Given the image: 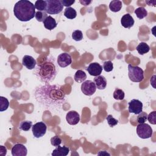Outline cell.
<instances>
[{
    "label": "cell",
    "instance_id": "22",
    "mask_svg": "<svg viewBox=\"0 0 156 156\" xmlns=\"http://www.w3.org/2000/svg\"><path fill=\"white\" fill-rule=\"evenodd\" d=\"M64 15L67 18L70 19V20H73V19H74L76 17L77 12H76V11L74 9H73V7H66L65 9Z\"/></svg>",
    "mask_w": 156,
    "mask_h": 156
},
{
    "label": "cell",
    "instance_id": "28",
    "mask_svg": "<svg viewBox=\"0 0 156 156\" xmlns=\"http://www.w3.org/2000/svg\"><path fill=\"white\" fill-rule=\"evenodd\" d=\"M47 13L44 11H37L35 13V17L36 20L39 22H43L44 20L47 18Z\"/></svg>",
    "mask_w": 156,
    "mask_h": 156
},
{
    "label": "cell",
    "instance_id": "12",
    "mask_svg": "<svg viewBox=\"0 0 156 156\" xmlns=\"http://www.w3.org/2000/svg\"><path fill=\"white\" fill-rule=\"evenodd\" d=\"M12 155L13 156H26L27 150L26 146L22 144H16L12 148Z\"/></svg>",
    "mask_w": 156,
    "mask_h": 156
},
{
    "label": "cell",
    "instance_id": "11",
    "mask_svg": "<svg viewBox=\"0 0 156 156\" xmlns=\"http://www.w3.org/2000/svg\"><path fill=\"white\" fill-rule=\"evenodd\" d=\"M90 75L93 76H99L102 71V66L97 62L91 63L89 65L88 68H87Z\"/></svg>",
    "mask_w": 156,
    "mask_h": 156
},
{
    "label": "cell",
    "instance_id": "29",
    "mask_svg": "<svg viewBox=\"0 0 156 156\" xmlns=\"http://www.w3.org/2000/svg\"><path fill=\"white\" fill-rule=\"evenodd\" d=\"M72 38L76 41H79L83 39V34L81 30H76L72 33Z\"/></svg>",
    "mask_w": 156,
    "mask_h": 156
},
{
    "label": "cell",
    "instance_id": "37",
    "mask_svg": "<svg viewBox=\"0 0 156 156\" xmlns=\"http://www.w3.org/2000/svg\"><path fill=\"white\" fill-rule=\"evenodd\" d=\"M80 2L82 4V5H89L91 2V1H80Z\"/></svg>",
    "mask_w": 156,
    "mask_h": 156
},
{
    "label": "cell",
    "instance_id": "21",
    "mask_svg": "<svg viewBox=\"0 0 156 156\" xmlns=\"http://www.w3.org/2000/svg\"><path fill=\"white\" fill-rule=\"evenodd\" d=\"M86 78L87 75L82 70H77L74 76V80L78 83L83 82L85 80Z\"/></svg>",
    "mask_w": 156,
    "mask_h": 156
},
{
    "label": "cell",
    "instance_id": "23",
    "mask_svg": "<svg viewBox=\"0 0 156 156\" xmlns=\"http://www.w3.org/2000/svg\"><path fill=\"white\" fill-rule=\"evenodd\" d=\"M135 13L137 18L139 19H143L147 16V11L143 7H140L135 10Z\"/></svg>",
    "mask_w": 156,
    "mask_h": 156
},
{
    "label": "cell",
    "instance_id": "19",
    "mask_svg": "<svg viewBox=\"0 0 156 156\" xmlns=\"http://www.w3.org/2000/svg\"><path fill=\"white\" fill-rule=\"evenodd\" d=\"M122 2L119 0L112 1L109 4V9L113 12H119L122 8Z\"/></svg>",
    "mask_w": 156,
    "mask_h": 156
},
{
    "label": "cell",
    "instance_id": "30",
    "mask_svg": "<svg viewBox=\"0 0 156 156\" xmlns=\"http://www.w3.org/2000/svg\"><path fill=\"white\" fill-rule=\"evenodd\" d=\"M147 114L146 112L142 111L141 113L138 114V116L136 118L139 124L144 123L147 120Z\"/></svg>",
    "mask_w": 156,
    "mask_h": 156
},
{
    "label": "cell",
    "instance_id": "5",
    "mask_svg": "<svg viewBox=\"0 0 156 156\" xmlns=\"http://www.w3.org/2000/svg\"><path fill=\"white\" fill-rule=\"evenodd\" d=\"M47 7L46 12L50 15H55L60 13L63 9V5L59 0H47Z\"/></svg>",
    "mask_w": 156,
    "mask_h": 156
},
{
    "label": "cell",
    "instance_id": "20",
    "mask_svg": "<svg viewBox=\"0 0 156 156\" xmlns=\"http://www.w3.org/2000/svg\"><path fill=\"white\" fill-rule=\"evenodd\" d=\"M136 51L140 55H143L150 51V48L146 43L141 42L136 46Z\"/></svg>",
    "mask_w": 156,
    "mask_h": 156
},
{
    "label": "cell",
    "instance_id": "8",
    "mask_svg": "<svg viewBox=\"0 0 156 156\" xmlns=\"http://www.w3.org/2000/svg\"><path fill=\"white\" fill-rule=\"evenodd\" d=\"M81 90L85 95L91 96L95 93L96 90V87L94 82L90 80H88L84 81L82 83Z\"/></svg>",
    "mask_w": 156,
    "mask_h": 156
},
{
    "label": "cell",
    "instance_id": "36",
    "mask_svg": "<svg viewBox=\"0 0 156 156\" xmlns=\"http://www.w3.org/2000/svg\"><path fill=\"white\" fill-rule=\"evenodd\" d=\"M7 154V149L5 147H4L3 146H0V155L2 156L5 155Z\"/></svg>",
    "mask_w": 156,
    "mask_h": 156
},
{
    "label": "cell",
    "instance_id": "1",
    "mask_svg": "<svg viewBox=\"0 0 156 156\" xmlns=\"http://www.w3.org/2000/svg\"><path fill=\"white\" fill-rule=\"evenodd\" d=\"M35 100L46 108L58 110L66 102V98L59 85H49L38 87L34 92Z\"/></svg>",
    "mask_w": 156,
    "mask_h": 156
},
{
    "label": "cell",
    "instance_id": "25",
    "mask_svg": "<svg viewBox=\"0 0 156 156\" xmlns=\"http://www.w3.org/2000/svg\"><path fill=\"white\" fill-rule=\"evenodd\" d=\"M9 106L8 99L3 96L0 97V111L3 112L6 110Z\"/></svg>",
    "mask_w": 156,
    "mask_h": 156
},
{
    "label": "cell",
    "instance_id": "26",
    "mask_svg": "<svg viewBox=\"0 0 156 156\" xmlns=\"http://www.w3.org/2000/svg\"><path fill=\"white\" fill-rule=\"evenodd\" d=\"M32 127V122L30 121H23L20 124V129L23 131H28Z\"/></svg>",
    "mask_w": 156,
    "mask_h": 156
},
{
    "label": "cell",
    "instance_id": "31",
    "mask_svg": "<svg viewBox=\"0 0 156 156\" xmlns=\"http://www.w3.org/2000/svg\"><path fill=\"white\" fill-rule=\"evenodd\" d=\"M108 124L109 125L110 127H113L114 126H115L116 125L118 124V121L117 119H116L115 118H114L113 117L112 115H108L106 118Z\"/></svg>",
    "mask_w": 156,
    "mask_h": 156
},
{
    "label": "cell",
    "instance_id": "16",
    "mask_svg": "<svg viewBox=\"0 0 156 156\" xmlns=\"http://www.w3.org/2000/svg\"><path fill=\"white\" fill-rule=\"evenodd\" d=\"M69 152V148L67 146H57L53 150L51 155L52 156H66Z\"/></svg>",
    "mask_w": 156,
    "mask_h": 156
},
{
    "label": "cell",
    "instance_id": "27",
    "mask_svg": "<svg viewBox=\"0 0 156 156\" xmlns=\"http://www.w3.org/2000/svg\"><path fill=\"white\" fill-rule=\"evenodd\" d=\"M124 92L119 88H116L113 92V98L116 100H123L124 98Z\"/></svg>",
    "mask_w": 156,
    "mask_h": 156
},
{
    "label": "cell",
    "instance_id": "7",
    "mask_svg": "<svg viewBox=\"0 0 156 156\" xmlns=\"http://www.w3.org/2000/svg\"><path fill=\"white\" fill-rule=\"evenodd\" d=\"M47 126L43 122L35 123L32 127V132L35 138H41L44 136L46 132Z\"/></svg>",
    "mask_w": 156,
    "mask_h": 156
},
{
    "label": "cell",
    "instance_id": "32",
    "mask_svg": "<svg viewBox=\"0 0 156 156\" xmlns=\"http://www.w3.org/2000/svg\"><path fill=\"white\" fill-rule=\"evenodd\" d=\"M62 141L61 138L57 135H55L51 138V144L55 147L60 146L62 143Z\"/></svg>",
    "mask_w": 156,
    "mask_h": 156
},
{
    "label": "cell",
    "instance_id": "6",
    "mask_svg": "<svg viewBox=\"0 0 156 156\" xmlns=\"http://www.w3.org/2000/svg\"><path fill=\"white\" fill-rule=\"evenodd\" d=\"M136 131L138 136L143 139L149 138L153 134V130L151 127L145 123L139 124L136 126Z\"/></svg>",
    "mask_w": 156,
    "mask_h": 156
},
{
    "label": "cell",
    "instance_id": "18",
    "mask_svg": "<svg viewBox=\"0 0 156 156\" xmlns=\"http://www.w3.org/2000/svg\"><path fill=\"white\" fill-rule=\"evenodd\" d=\"M44 27L49 30H52L54 28H55L57 26V23L55 20L52 18L51 16L49 15L43 22Z\"/></svg>",
    "mask_w": 156,
    "mask_h": 156
},
{
    "label": "cell",
    "instance_id": "9",
    "mask_svg": "<svg viewBox=\"0 0 156 156\" xmlns=\"http://www.w3.org/2000/svg\"><path fill=\"white\" fill-rule=\"evenodd\" d=\"M129 112L138 115L143 111V104L138 99H132L129 103Z\"/></svg>",
    "mask_w": 156,
    "mask_h": 156
},
{
    "label": "cell",
    "instance_id": "14",
    "mask_svg": "<svg viewBox=\"0 0 156 156\" xmlns=\"http://www.w3.org/2000/svg\"><path fill=\"white\" fill-rule=\"evenodd\" d=\"M22 63L23 66H24L26 68L31 70L35 68L37 65V62L33 57L26 55L23 57Z\"/></svg>",
    "mask_w": 156,
    "mask_h": 156
},
{
    "label": "cell",
    "instance_id": "33",
    "mask_svg": "<svg viewBox=\"0 0 156 156\" xmlns=\"http://www.w3.org/2000/svg\"><path fill=\"white\" fill-rule=\"evenodd\" d=\"M103 69L106 72H110L113 69V63L110 60L105 61L103 63Z\"/></svg>",
    "mask_w": 156,
    "mask_h": 156
},
{
    "label": "cell",
    "instance_id": "10",
    "mask_svg": "<svg viewBox=\"0 0 156 156\" xmlns=\"http://www.w3.org/2000/svg\"><path fill=\"white\" fill-rule=\"evenodd\" d=\"M72 63L71 56L66 52H63L58 55L57 57V64L62 68H65Z\"/></svg>",
    "mask_w": 156,
    "mask_h": 156
},
{
    "label": "cell",
    "instance_id": "2",
    "mask_svg": "<svg viewBox=\"0 0 156 156\" xmlns=\"http://www.w3.org/2000/svg\"><path fill=\"white\" fill-rule=\"evenodd\" d=\"M34 73L42 82L48 83L52 82L57 73L54 58L51 55L46 56L41 62L36 65Z\"/></svg>",
    "mask_w": 156,
    "mask_h": 156
},
{
    "label": "cell",
    "instance_id": "34",
    "mask_svg": "<svg viewBox=\"0 0 156 156\" xmlns=\"http://www.w3.org/2000/svg\"><path fill=\"white\" fill-rule=\"evenodd\" d=\"M147 119L149 121L150 123L155 125L156 124V112L153 111L150 113L147 117Z\"/></svg>",
    "mask_w": 156,
    "mask_h": 156
},
{
    "label": "cell",
    "instance_id": "24",
    "mask_svg": "<svg viewBox=\"0 0 156 156\" xmlns=\"http://www.w3.org/2000/svg\"><path fill=\"white\" fill-rule=\"evenodd\" d=\"M35 8L38 11H44L46 12V7H47V2L46 1L43 0H38L35 2Z\"/></svg>",
    "mask_w": 156,
    "mask_h": 156
},
{
    "label": "cell",
    "instance_id": "13",
    "mask_svg": "<svg viewBox=\"0 0 156 156\" xmlns=\"http://www.w3.org/2000/svg\"><path fill=\"white\" fill-rule=\"evenodd\" d=\"M66 119L69 124L76 125L80 121V115L77 112L72 110L67 113L66 115Z\"/></svg>",
    "mask_w": 156,
    "mask_h": 156
},
{
    "label": "cell",
    "instance_id": "15",
    "mask_svg": "<svg viewBox=\"0 0 156 156\" xmlns=\"http://www.w3.org/2000/svg\"><path fill=\"white\" fill-rule=\"evenodd\" d=\"M121 23L124 27L129 29L133 26L134 20L129 13H126L122 16L121 19Z\"/></svg>",
    "mask_w": 156,
    "mask_h": 156
},
{
    "label": "cell",
    "instance_id": "3",
    "mask_svg": "<svg viewBox=\"0 0 156 156\" xmlns=\"http://www.w3.org/2000/svg\"><path fill=\"white\" fill-rule=\"evenodd\" d=\"M15 17L21 21H28L35 15V8L33 3L27 0H21L16 2L13 7Z\"/></svg>",
    "mask_w": 156,
    "mask_h": 156
},
{
    "label": "cell",
    "instance_id": "4",
    "mask_svg": "<svg viewBox=\"0 0 156 156\" xmlns=\"http://www.w3.org/2000/svg\"><path fill=\"white\" fill-rule=\"evenodd\" d=\"M128 76L131 81L140 82L144 79V71L141 68L129 64L128 66Z\"/></svg>",
    "mask_w": 156,
    "mask_h": 156
},
{
    "label": "cell",
    "instance_id": "35",
    "mask_svg": "<svg viewBox=\"0 0 156 156\" xmlns=\"http://www.w3.org/2000/svg\"><path fill=\"white\" fill-rule=\"evenodd\" d=\"M75 2L74 0L73 1H68V0H62L61 3L63 6H65L66 7H69L70 5L73 4Z\"/></svg>",
    "mask_w": 156,
    "mask_h": 156
},
{
    "label": "cell",
    "instance_id": "17",
    "mask_svg": "<svg viewBox=\"0 0 156 156\" xmlns=\"http://www.w3.org/2000/svg\"><path fill=\"white\" fill-rule=\"evenodd\" d=\"M94 83L96 88L99 90H104L107 86V80L103 76H98L94 78Z\"/></svg>",
    "mask_w": 156,
    "mask_h": 156
}]
</instances>
